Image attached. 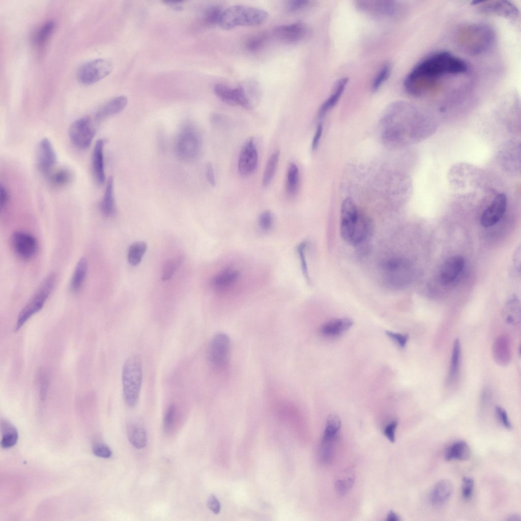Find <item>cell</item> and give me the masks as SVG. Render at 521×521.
Wrapping results in <instances>:
<instances>
[{"instance_id": "obj_10", "label": "cell", "mask_w": 521, "mask_h": 521, "mask_svg": "<svg viewBox=\"0 0 521 521\" xmlns=\"http://www.w3.org/2000/svg\"><path fill=\"white\" fill-rule=\"evenodd\" d=\"M95 134L91 119L88 117L80 118L70 126L69 136L72 143L80 149H85L92 143Z\"/></svg>"}, {"instance_id": "obj_11", "label": "cell", "mask_w": 521, "mask_h": 521, "mask_svg": "<svg viewBox=\"0 0 521 521\" xmlns=\"http://www.w3.org/2000/svg\"><path fill=\"white\" fill-rule=\"evenodd\" d=\"M214 92L219 99L228 104L239 105L247 109L252 107L248 93L242 86L231 88L224 84L218 83L214 86Z\"/></svg>"}, {"instance_id": "obj_39", "label": "cell", "mask_w": 521, "mask_h": 521, "mask_svg": "<svg viewBox=\"0 0 521 521\" xmlns=\"http://www.w3.org/2000/svg\"><path fill=\"white\" fill-rule=\"evenodd\" d=\"M391 72V66L389 63L383 64L377 73L371 84V90L376 92L380 89L389 77Z\"/></svg>"}, {"instance_id": "obj_50", "label": "cell", "mask_w": 521, "mask_h": 521, "mask_svg": "<svg viewBox=\"0 0 521 521\" xmlns=\"http://www.w3.org/2000/svg\"><path fill=\"white\" fill-rule=\"evenodd\" d=\"M386 334L401 348L405 346L409 339V336L407 334L396 333L391 331H386Z\"/></svg>"}, {"instance_id": "obj_58", "label": "cell", "mask_w": 521, "mask_h": 521, "mask_svg": "<svg viewBox=\"0 0 521 521\" xmlns=\"http://www.w3.org/2000/svg\"><path fill=\"white\" fill-rule=\"evenodd\" d=\"M401 519L397 514L394 512L392 510H390L388 512L387 515L386 520L390 521H399Z\"/></svg>"}, {"instance_id": "obj_17", "label": "cell", "mask_w": 521, "mask_h": 521, "mask_svg": "<svg viewBox=\"0 0 521 521\" xmlns=\"http://www.w3.org/2000/svg\"><path fill=\"white\" fill-rule=\"evenodd\" d=\"M37 160L38 169L45 175L49 174L56 164V153L47 138L42 139L38 144Z\"/></svg>"}, {"instance_id": "obj_51", "label": "cell", "mask_w": 521, "mask_h": 521, "mask_svg": "<svg viewBox=\"0 0 521 521\" xmlns=\"http://www.w3.org/2000/svg\"><path fill=\"white\" fill-rule=\"evenodd\" d=\"M496 413L500 422L506 428H512V424L506 411L500 406L496 407Z\"/></svg>"}, {"instance_id": "obj_18", "label": "cell", "mask_w": 521, "mask_h": 521, "mask_svg": "<svg viewBox=\"0 0 521 521\" xmlns=\"http://www.w3.org/2000/svg\"><path fill=\"white\" fill-rule=\"evenodd\" d=\"M308 33V28L302 22L278 26L274 34L278 39L287 43H295L303 40Z\"/></svg>"}, {"instance_id": "obj_15", "label": "cell", "mask_w": 521, "mask_h": 521, "mask_svg": "<svg viewBox=\"0 0 521 521\" xmlns=\"http://www.w3.org/2000/svg\"><path fill=\"white\" fill-rule=\"evenodd\" d=\"M258 163V153L252 138H249L243 145L238 160V170L244 177L252 173Z\"/></svg>"}, {"instance_id": "obj_37", "label": "cell", "mask_w": 521, "mask_h": 521, "mask_svg": "<svg viewBox=\"0 0 521 521\" xmlns=\"http://www.w3.org/2000/svg\"><path fill=\"white\" fill-rule=\"evenodd\" d=\"M280 156V152L276 151L269 158L263 176L262 184L267 186L272 180L276 170Z\"/></svg>"}, {"instance_id": "obj_56", "label": "cell", "mask_w": 521, "mask_h": 521, "mask_svg": "<svg viewBox=\"0 0 521 521\" xmlns=\"http://www.w3.org/2000/svg\"><path fill=\"white\" fill-rule=\"evenodd\" d=\"M0 193V206L1 209H2L5 207L8 203L9 199V194L7 189L2 185H1Z\"/></svg>"}, {"instance_id": "obj_23", "label": "cell", "mask_w": 521, "mask_h": 521, "mask_svg": "<svg viewBox=\"0 0 521 521\" xmlns=\"http://www.w3.org/2000/svg\"><path fill=\"white\" fill-rule=\"evenodd\" d=\"M104 141L98 140L94 146L92 155V168L95 180L99 185L105 181L103 157Z\"/></svg>"}, {"instance_id": "obj_16", "label": "cell", "mask_w": 521, "mask_h": 521, "mask_svg": "<svg viewBox=\"0 0 521 521\" xmlns=\"http://www.w3.org/2000/svg\"><path fill=\"white\" fill-rule=\"evenodd\" d=\"M507 208V197L504 193H499L484 211L481 218V224L484 227H490L497 223L503 216Z\"/></svg>"}, {"instance_id": "obj_44", "label": "cell", "mask_w": 521, "mask_h": 521, "mask_svg": "<svg viewBox=\"0 0 521 521\" xmlns=\"http://www.w3.org/2000/svg\"><path fill=\"white\" fill-rule=\"evenodd\" d=\"M223 10L217 6L209 8L205 14V20L211 24H219Z\"/></svg>"}, {"instance_id": "obj_25", "label": "cell", "mask_w": 521, "mask_h": 521, "mask_svg": "<svg viewBox=\"0 0 521 521\" xmlns=\"http://www.w3.org/2000/svg\"><path fill=\"white\" fill-rule=\"evenodd\" d=\"M353 321L348 317L333 319L325 323L321 328V333L328 337H335L348 331Z\"/></svg>"}, {"instance_id": "obj_22", "label": "cell", "mask_w": 521, "mask_h": 521, "mask_svg": "<svg viewBox=\"0 0 521 521\" xmlns=\"http://www.w3.org/2000/svg\"><path fill=\"white\" fill-rule=\"evenodd\" d=\"M348 82L347 77H342L336 81L331 93L319 108L317 113L319 118H323L336 105L345 90Z\"/></svg>"}, {"instance_id": "obj_42", "label": "cell", "mask_w": 521, "mask_h": 521, "mask_svg": "<svg viewBox=\"0 0 521 521\" xmlns=\"http://www.w3.org/2000/svg\"><path fill=\"white\" fill-rule=\"evenodd\" d=\"M307 245L306 241H303L299 243L296 247V250L299 256L301 268L304 277L308 283L310 282L309 275L307 264L306 260L305 250Z\"/></svg>"}, {"instance_id": "obj_52", "label": "cell", "mask_w": 521, "mask_h": 521, "mask_svg": "<svg viewBox=\"0 0 521 521\" xmlns=\"http://www.w3.org/2000/svg\"><path fill=\"white\" fill-rule=\"evenodd\" d=\"M93 451L96 456L105 458L110 457L112 454L110 449L103 444L95 445Z\"/></svg>"}, {"instance_id": "obj_12", "label": "cell", "mask_w": 521, "mask_h": 521, "mask_svg": "<svg viewBox=\"0 0 521 521\" xmlns=\"http://www.w3.org/2000/svg\"><path fill=\"white\" fill-rule=\"evenodd\" d=\"M356 7L365 13L383 17L395 16L399 10L397 3L392 1H359Z\"/></svg>"}, {"instance_id": "obj_30", "label": "cell", "mask_w": 521, "mask_h": 521, "mask_svg": "<svg viewBox=\"0 0 521 521\" xmlns=\"http://www.w3.org/2000/svg\"><path fill=\"white\" fill-rule=\"evenodd\" d=\"M1 447L7 449L14 446L18 440V434L16 428L6 420L1 421Z\"/></svg>"}, {"instance_id": "obj_3", "label": "cell", "mask_w": 521, "mask_h": 521, "mask_svg": "<svg viewBox=\"0 0 521 521\" xmlns=\"http://www.w3.org/2000/svg\"><path fill=\"white\" fill-rule=\"evenodd\" d=\"M268 17L267 12L261 8L234 5L223 10L219 24L225 30L238 26H255L264 23Z\"/></svg>"}, {"instance_id": "obj_29", "label": "cell", "mask_w": 521, "mask_h": 521, "mask_svg": "<svg viewBox=\"0 0 521 521\" xmlns=\"http://www.w3.org/2000/svg\"><path fill=\"white\" fill-rule=\"evenodd\" d=\"M88 264L84 257H81L77 263L70 282V290L76 293L80 289L88 271Z\"/></svg>"}, {"instance_id": "obj_34", "label": "cell", "mask_w": 521, "mask_h": 521, "mask_svg": "<svg viewBox=\"0 0 521 521\" xmlns=\"http://www.w3.org/2000/svg\"><path fill=\"white\" fill-rule=\"evenodd\" d=\"M340 426V418L335 414L329 415L326 421L322 439L334 441Z\"/></svg>"}, {"instance_id": "obj_31", "label": "cell", "mask_w": 521, "mask_h": 521, "mask_svg": "<svg viewBox=\"0 0 521 521\" xmlns=\"http://www.w3.org/2000/svg\"><path fill=\"white\" fill-rule=\"evenodd\" d=\"M505 321L508 324H517L520 319V306L518 299L512 296L506 302L503 310Z\"/></svg>"}, {"instance_id": "obj_59", "label": "cell", "mask_w": 521, "mask_h": 521, "mask_svg": "<svg viewBox=\"0 0 521 521\" xmlns=\"http://www.w3.org/2000/svg\"><path fill=\"white\" fill-rule=\"evenodd\" d=\"M507 520H512H512L513 521H517V520H520V516L518 515L514 514H511V515H510L508 517Z\"/></svg>"}, {"instance_id": "obj_21", "label": "cell", "mask_w": 521, "mask_h": 521, "mask_svg": "<svg viewBox=\"0 0 521 521\" xmlns=\"http://www.w3.org/2000/svg\"><path fill=\"white\" fill-rule=\"evenodd\" d=\"M453 489L452 482L447 479L439 480L432 488L429 496L430 504L441 506L446 503L450 498Z\"/></svg>"}, {"instance_id": "obj_49", "label": "cell", "mask_w": 521, "mask_h": 521, "mask_svg": "<svg viewBox=\"0 0 521 521\" xmlns=\"http://www.w3.org/2000/svg\"><path fill=\"white\" fill-rule=\"evenodd\" d=\"M312 1L308 0H293L287 4V10L290 12L300 11L311 5Z\"/></svg>"}, {"instance_id": "obj_38", "label": "cell", "mask_w": 521, "mask_h": 521, "mask_svg": "<svg viewBox=\"0 0 521 521\" xmlns=\"http://www.w3.org/2000/svg\"><path fill=\"white\" fill-rule=\"evenodd\" d=\"M184 259L182 255H177L168 260L163 266L161 278L163 281L169 280L180 267Z\"/></svg>"}, {"instance_id": "obj_32", "label": "cell", "mask_w": 521, "mask_h": 521, "mask_svg": "<svg viewBox=\"0 0 521 521\" xmlns=\"http://www.w3.org/2000/svg\"><path fill=\"white\" fill-rule=\"evenodd\" d=\"M460 353V342L459 339H456L453 342L450 368L447 377V381L448 383L453 382L458 375Z\"/></svg>"}, {"instance_id": "obj_14", "label": "cell", "mask_w": 521, "mask_h": 521, "mask_svg": "<svg viewBox=\"0 0 521 521\" xmlns=\"http://www.w3.org/2000/svg\"><path fill=\"white\" fill-rule=\"evenodd\" d=\"M478 5L480 11L488 15H495L507 19H514L518 16L516 7L512 3L505 1H475Z\"/></svg>"}, {"instance_id": "obj_4", "label": "cell", "mask_w": 521, "mask_h": 521, "mask_svg": "<svg viewBox=\"0 0 521 521\" xmlns=\"http://www.w3.org/2000/svg\"><path fill=\"white\" fill-rule=\"evenodd\" d=\"M142 381L141 361L137 356H131L125 362L122 369L123 394L124 401L130 408L138 402Z\"/></svg>"}, {"instance_id": "obj_48", "label": "cell", "mask_w": 521, "mask_h": 521, "mask_svg": "<svg viewBox=\"0 0 521 521\" xmlns=\"http://www.w3.org/2000/svg\"><path fill=\"white\" fill-rule=\"evenodd\" d=\"M474 481L472 477H464L462 480V496L466 500L469 499L473 494Z\"/></svg>"}, {"instance_id": "obj_20", "label": "cell", "mask_w": 521, "mask_h": 521, "mask_svg": "<svg viewBox=\"0 0 521 521\" xmlns=\"http://www.w3.org/2000/svg\"><path fill=\"white\" fill-rule=\"evenodd\" d=\"M239 277L240 273L237 270L226 268L212 277L211 285L217 292H226L236 284Z\"/></svg>"}, {"instance_id": "obj_57", "label": "cell", "mask_w": 521, "mask_h": 521, "mask_svg": "<svg viewBox=\"0 0 521 521\" xmlns=\"http://www.w3.org/2000/svg\"><path fill=\"white\" fill-rule=\"evenodd\" d=\"M206 174L207 178L209 183L212 186L215 185L216 181L214 176V170L213 166L211 163H209L207 166Z\"/></svg>"}, {"instance_id": "obj_41", "label": "cell", "mask_w": 521, "mask_h": 521, "mask_svg": "<svg viewBox=\"0 0 521 521\" xmlns=\"http://www.w3.org/2000/svg\"><path fill=\"white\" fill-rule=\"evenodd\" d=\"M334 441L322 439L319 450V457L321 462L327 464L331 462L333 455Z\"/></svg>"}, {"instance_id": "obj_9", "label": "cell", "mask_w": 521, "mask_h": 521, "mask_svg": "<svg viewBox=\"0 0 521 521\" xmlns=\"http://www.w3.org/2000/svg\"><path fill=\"white\" fill-rule=\"evenodd\" d=\"M359 214L354 200L346 198L340 211V233L342 238L352 244L358 223Z\"/></svg>"}, {"instance_id": "obj_27", "label": "cell", "mask_w": 521, "mask_h": 521, "mask_svg": "<svg viewBox=\"0 0 521 521\" xmlns=\"http://www.w3.org/2000/svg\"><path fill=\"white\" fill-rule=\"evenodd\" d=\"M471 455V450L468 444L464 441H457L448 446L445 450V458L446 460L457 459L466 460Z\"/></svg>"}, {"instance_id": "obj_19", "label": "cell", "mask_w": 521, "mask_h": 521, "mask_svg": "<svg viewBox=\"0 0 521 521\" xmlns=\"http://www.w3.org/2000/svg\"><path fill=\"white\" fill-rule=\"evenodd\" d=\"M464 258L460 255H454L448 258L442 264L439 273L441 282L448 284L459 275L465 266Z\"/></svg>"}, {"instance_id": "obj_1", "label": "cell", "mask_w": 521, "mask_h": 521, "mask_svg": "<svg viewBox=\"0 0 521 521\" xmlns=\"http://www.w3.org/2000/svg\"><path fill=\"white\" fill-rule=\"evenodd\" d=\"M468 65L462 59L447 51H439L425 57L410 71L405 78L406 91L420 96L431 91L443 76L465 73Z\"/></svg>"}, {"instance_id": "obj_40", "label": "cell", "mask_w": 521, "mask_h": 521, "mask_svg": "<svg viewBox=\"0 0 521 521\" xmlns=\"http://www.w3.org/2000/svg\"><path fill=\"white\" fill-rule=\"evenodd\" d=\"M55 27V23L53 20H48L45 22L39 28L35 37V42L39 45L44 44L52 34Z\"/></svg>"}, {"instance_id": "obj_36", "label": "cell", "mask_w": 521, "mask_h": 521, "mask_svg": "<svg viewBox=\"0 0 521 521\" xmlns=\"http://www.w3.org/2000/svg\"><path fill=\"white\" fill-rule=\"evenodd\" d=\"M147 249V245L143 242H136L131 244L128 249L127 259L129 263L133 266L141 262Z\"/></svg>"}, {"instance_id": "obj_46", "label": "cell", "mask_w": 521, "mask_h": 521, "mask_svg": "<svg viewBox=\"0 0 521 521\" xmlns=\"http://www.w3.org/2000/svg\"><path fill=\"white\" fill-rule=\"evenodd\" d=\"M273 223V214L270 211H264L258 218V225L260 229L264 232L270 230Z\"/></svg>"}, {"instance_id": "obj_53", "label": "cell", "mask_w": 521, "mask_h": 521, "mask_svg": "<svg viewBox=\"0 0 521 521\" xmlns=\"http://www.w3.org/2000/svg\"><path fill=\"white\" fill-rule=\"evenodd\" d=\"M397 425V421L393 420L387 425L384 429L383 433L384 436L392 443L395 440V430Z\"/></svg>"}, {"instance_id": "obj_55", "label": "cell", "mask_w": 521, "mask_h": 521, "mask_svg": "<svg viewBox=\"0 0 521 521\" xmlns=\"http://www.w3.org/2000/svg\"><path fill=\"white\" fill-rule=\"evenodd\" d=\"M322 132H323V126H322V125L321 124H319L317 127V128H316V131L315 132L314 135L313 136V139H312V143H311V148H312V150L313 151H314L315 150H316V149L318 147V145H319V142H320V139H321V136H322Z\"/></svg>"}, {"instance_id": "obj_28", "label": "cell", "mask_w": 521, "mask_h": 521, "mask_svg": "<svg viewBox=\"0 0 521 521\" xmlns=\"http://www.w3.org/2000/svg\"><path fill=\"white\" fill-rule=\"evenodd\" d=\"M100 209L102 214L106 217H111L115 213L113 182L111 177H109L107 180L105 192L100 204Z\"/></svg>"}, {"instance_id": "obj_43", "label": "cell", "mask_w": 521, "mask_h": 521, "mask_svg": "<svg viewBox=\"0 0 521 521\" xmlns=\"http://www.w3.org/2000/svg\"><path fill=\"white\" fill-rule=\"evenodd\" d=\"M355 481L354 475L337 479L335 482V488L337 494L340 496L346 494L352 488Z\"/></svg>"}, {"instance_id": "obj_5", "label": "cell", "mask_w": 521, "mask_h": 521, "mask_svg": "<svg viewBox=\"0 0 521 521\" xmlns=\"http://www.w3.org/2000/svg\"><path fill=\"white\" fill-rule=\"evenodd\" d=\"M55 280V276L53 274L48 275L44 279L20 312L15 327V331L19 330L32 316L42 308L53 290Z\"/></svg>"}, {"instance_id": "obj_6", "label": "cell", "mask_w": 521, "mask_h": 521, "mask_svg": "<svg viewBox=\"0 0 521 521\" xmlns=\"http://www.w3.org/2000/svg\"><path fill=\"white\" fill-rule=\"evenodd\" d=\"M201 148L200 135L196 128L190 124L185 125L177 137L176 153L182 160L189 162L199 155Z\"/></svg>"}, {"instance_id": "obj_26", "label": "cell", "mask_w": 521, "mask_h": 521, "mask_svg": "<svg viewBox=\"0 0 521 521\" xmlns=\"http://www.w3.org/2000/svg\"><path fill=\"white\" fill-rule=\"evenodd\" d=\"M127 425L128 438L131 444L138 449L145 447L147 437L142 424L138 420L133 419L128 422Z\"/></svg>"}, {"instance_id": "obj_13", "label": "cell", "mask_w": 521, "mask_h": 521, "mask_svg": "<svg viewBox=\"0 0 521 521\" xmlns=\"http://www.w3.org/2000/svg\"><path fill=\"white\" fill-rule=\"evenodd\" d=\"M11 244L16 254L23 259H30L36 254L38 243L36 238L27 233L16 231L12 236Z\"/></svg>"}, {"instance_id": "obj_8", "label": "cell", "mask_w": 521, "mask_h": 521, "mask_svg": "<svg viewBox=\"0 0 521 521\" xmlns=\"http://www.w3.org/2000/svg\"><path fill=\"white\" fill-rule=\"evenodd\" d=\"M230 349V339L226 334L219 333L213 337L208 347V357L213 367L223 370L227 367Z\"/></svg>"}, {"instance_id": "obj_33", "label": "cell", "mask_w": 521, "mask_h": 521, "mask_svg": "<svg viewBox=\"0 0 521 521\" xmlns=\"http://www.w3.org/2000/svg\"><path fill=\"white\" fill-rule=\"evenodd\" d=\"M72 178V173L69 169L61 168L49 173V181L53 186L60 188L69 184Z\"/></svg>"}, {"instance_id": "obj_7", "label": "cell", "mask_w": 521, "mask_h": 521, "mask_svg": "<svg viewBox=\"0 0 521 521\" xmlns=\"http://www.w3.org/2000/svg\"><path fill=\"white\" fill-rule=\"evenodd\" d=\"M112 62L107 59H98L82 65L78 70L77 77L81 83L90 85L107 76L112 70Z\"/></svg>"}, {"instance_id": "obj_24", "label": "cell", "mask_w": 521, "mask_h": 521, "mask_svg": "<svg viewBox=\"0 0 521 521\" xmlns=\"http://www.w3.org/2000/svg\"><path fill=\"white\" fill-rule=\"evenodd\" d=\"M128 99L124 96H120L110 100L103 105L96 112L95 119L101 121L121 112L127 104Z\"/></svg>"}, {"instance_id": "obj_47", "label": "cell", "mask_w": 521, "mask_h": 521, "mask_svg": "<svg viewBox=\"0 0 521 521\" xmlns=\"http://www.w3.org/2000/svg\"><path fill=\"white\" fill-rule=\"evenodd\" d=\"M266 41V36L265 34H257L247 41L246 47L251 51H256L264 46Z\"/></svg>"}, {"instance_id": "obj_54", "label": "cell", "mask_w": 521, "mask_h": 521, "mask_svg": "<svg viewBox=\"0 0 521 521\" xmlns=\"http://www.w3.org/2000/svg\"><path fill=\"white\" fill-rule=\"evenodd\" d=\"M207 504L209 508L215 514H218L220 510V503L217 498L212 495L208 498Z\"/></svg>"}, {"instance_id": "obj_35", "label": "cell", "mask_w": 521, "mask_h": 521, "mask_svg": "<svg viewBox=\"0 0 521 521\" xmlns=\"http://www.w3.org/2000/svg\"><path fill=\"white\" fill-rule=\"evenodd\" d=\"M298 168L295 163H291L288 167L286 181V190L290 196H294L296 194L298 189Z\"/></svg>"}, {"instance_id": "obj_2", "label": "cell", "mask_w": 521, "mask_h": 521, "mask_svg": "<svg viewBox=\"0 0 521 521\" xmlns=\"http://www.w3.org/2000/svg\"><path fill=\"white\" fill-rule=\"evenodd\" d=\"M460 47L471 55L487 51L494 44L495 34L491 27L485 24L474 23L461 27L457 33Z\"/></svg>"}, {"instance_id": "obj_45", "label": "cell", "mask_w": 521, "mask_h": 521, "mask_svg": "<svg viewBox=\"0 0 521 521\" xmlns=\"http://www.w3.org/2000/svg\"><path fill=\"white\" fill-rule=\"evenodd\" d=\"M176 408L173 404H170L164 414L163 427L164 430L169 432L171 431L176 417Z\"/></svg>"}]
</instances>
